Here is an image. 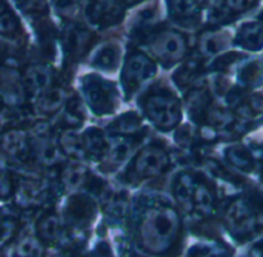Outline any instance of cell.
I'll use <instances>...</instances> for the list:
<instances>
[{
    "label": "cell",
    "mask_w": 263,
    "mask_h": 257,
    "mask_svg": "<svg viewBox=\"0 0 263 257\" xmlns=\"http://www.w3.org/2000/svg\"><path fill=\"white\" fill-rule=\"evenodd\" d=\"M180 231V216L168 202H154L143 210L139 222V239L151 254H166Z\"/></svg>",
    "instance_id": "1"
},
{
    "label": "cell",
    "mask_w": 263,
    "mask_h": 257,
    "mask_svg": "<svg viewBox=\"0 0 263 257\" xmlns=\"http://www.w3.org/2000/svg\"><path fill=\"white\" fill-rule=\"evenodd\" d=\"M230 45V34L222 29L206 31L200 35L199 48L203 56H217Z\"/></svg>",
    "instance_id": "10"
},
{
    "label": "cell",
    "mask_w": 263,
    "mask_h": 257,
    "mask_svg": "<svg viewBox=\"0 0 263 257\" xmlns=\"http://www.w3.org/2000/svg\"><path fill=\"white\" fill-rule=\"evenodd\" d=\"M83 145H85V150L91 151L92 154H99V156L109 150L105 136L100 131H96V130H91V131H88L85 134Z\"/></svg>",
    "instance_id": "18"
},
{
    "label": "cell",
    "mask_w": 263,
    "mask_h": 257,
    "mask_svg": "<svg viewBox=\"0 0 263 257\" xmlns=\"http://www.w3.org/2000/svg\"><path fill=\"white\" fill-rule=\"evenodd\" d=\"M46 257H60V256H59V254H55L54 251H51V253H48V256Z\"/></svg>",
    "instance_id": "37"
},
{
    "label": "cell",
    "mask_w": 263,
    "mask_h": 257,
    "mask_svg": "<svg viewBox=\"0 0 263 257\" xmlns=\"http://www.w3.org/2000/svg\"><path fill=\"white\" fill-rule=\"evenodd\" d=\"M174 196L177 204L186 213L210 216L214 210V194L211 188L194 173L183 171L177 176L174 183Z\"/></svg>",
    "instance_id": "2"
},
{
    "label": "cell",
    "mask_w": 263,
    "mask_h": 257,
    "mask_svg": "<svg viewBox=\"0 0 263 257\" xmlns=\"http://www.w3.org/2000/svg\"><path fill=\"white\" fill-rule=\"evenodd\" d=\"M168 9L173 19L179 22H194L200 15V6L197 0H166Z\"/></svg>",
    "instance_id": "11"
},
{
    "label": "cell",
    "mask_w": 263,
    "mask_h": 257,
    "mask_svg": "<svg viewBox=\"0 0 263 257\" xmlns=\"http://www.w3.org/2000/svg\"><path fill=\"white\" fill-rule=\"evenodd\" d=\"M86 99L99 113H108L116 105L117 93L114 86L102 79H91L86 86Z\"/></svg>",
    "instance_id": "8"
},
{
    "label": "cell",
    "mask_w": 263,
    "mask_h": 257,
    "mask_svg": "<svg viewBox=\"0 0 263 257\" xmlns=\"http://www.w3.org/2000/svg\"><path fill=\"white\" fill-rule=\"evenodd\" d=\"M39 159L46 163V165H52L55 163L59 159H60V150L59 146H55L54 143L51 142H46L40 146V151H39Z\"/></svg>",
    "instance_id": "28"
},
{
    "label": "cell",
    "mask_w": 263,
    "mask_h": 257,
    "mask_svg": "<svg viewBox=\"0 0 263 257\" xmlns=\"http://www.w3.org/2000/svg\"><path fill=\"white\" fill-rule=\"evenodd\" d=\"M143 111L148 119L162 131L176 128L180 122V103L166 89H154L143 100Z\"/></svg>",
    "instance_id": "4"
},
{
    "label": "cell",
    "mask_w": 263,
    "mask_h": 257,
    "mask_svg": "<svg viewBox=\"0 0 263 257\" xmlns=\"http://www.w3.org/2000/svg\"><path fill=\"white\" fill-rule=\"evenodd\" d=\"M149 49L153 51L154 57H157L163 65L170 66L179 60L186 52V40L185 37L173 29L160 31L153 37L149 42Z\"/></svg>",
    "instance_id": "5"
},
{
    "label": "cell",
    "mask_w": 263,
    "mask_h": 257,
    "mask_svg": "<svg viewBox=\"0 0 263 257\" xmlns=\"http://www.w3.org/2000/svg\"><path fill=\"white\" fill-rule=\"evenodd\" d=\"M227 160L239 171L242 173H251L254 171V157L251 151L242 145H231L225 150Z\"/></svg>",
    "instance_id": "12"
},
{
    "label": "cell",
    "mask_w": 263,
    "mask_h": 257,
    "mask_svg": "<svg viewBox=\"0 0 263 257\" xmlns=\"http://www.w3.org/2000/svg\"><path fill=\"white\" fill-rule=\"evenodd\" d=\"M17 2H22V3H25V6H35V2L37 0H17Z\"/></svg>",
    "instance_id": "35"
},
{
    "label": "cell",
    "mask_w": 263,
    "mask_h": 257,
    "mask_svg": "<svg viewBox=\"0 0 263 257\" xmlns=\"http://www.w3.org/2000/svg\"><path fill=\"white\" fill-rule=\"evenodd\" d=\"M170 165V156L162 146H146L134 162V171L142 179L160 176Z\"/></svg>",
    "instance_id": "7"
},
{
    "label": "cell",
    "mask_w": 263,
    "mask_h": 257,
    "mask_svg": "<svg viewBox=\"0 0 263 257\" xmlns=\"http://www.w3.org/2000/svg\"><path fill=\"white\" fill-rule=\"evenodd\" d=\"M5 148L11 154H17L18 151H22L25 148V140L18 133H9L5 139Z\"/></svg>",
    "instance_id": "30"
},
{
    "label": "cell",
    "mask_w": 263,
    "mask_h": 257,
    "mask_svg": "<svg viewBox=\"0 0 263 257\" xmlns=\"http://www.w3.org/2000/svg\"><path fill=\"white\" fill-rule=\"evenodd\" d=\"M40 231L42 234L49 239V241H55L60 237L62 234V225H60V221L54 216H49L46 219H43V222L40 224Z\"/></svg>",
    "instance_id": "25"
},
{
    "label": "cell",
    "mask_w": 263,
    "mask_h": 257,
    "mask_svg": "<svg viewBox=\"0 0 263 257\" xmlns=\"http://www.w3.org/2000/svg\"><path fill=\"white\" fill-rule=\"evenodd\" d=\"M239 80L245 86H260L263 85V63L259 60H251L245 63L239 71Z\"/></svg>",
    "instance_id": "14"
},
{
    "label": "cell",
    "mask_w": 263,
    "mask_h": 257,
    "mask_svg": "<svg viewBox=\"0 0 263 257\" xmlns=\"http://www.w3.org/2000/svg\"><path fill=\"white\" fill-rule=\"evenodd\" d=\"M186 257H228L227 248L216 242H199L188 248Z\"/></svg>",
    "instance_id": "16"
},
{
    "label": "cell",
    "mask_w": 263,
    "mask_h": 257,
    "mask_svg": "<svg viewBox=\"0 0 263 257\" xmlns=\"http://www.w3.org/2000/svg\"><path fill=\"white\" fill-rule=\"evenodd\" d=\"M65 100V91L60 88H49L43 93L42 100H40V108L43 111L52 113L55 109H59L62 106Z\"/></svg>",
    "instance_id": "19"
},
{
    "label": "cell",
    "mask_w": 263,
    "mask_h": 257,
    "mask_svg": "<svg viewBox=\"0 0 263 257\" xmlns=\"http://www.w3.org/2000/svg\"><path fill=\"white\" fill-rule=\"evenodd\" d=\"M60 143H62V148L65 150V153L72 157H82L85 154L83 139L80 136H77L76 133H65L62 136Z\"/></svg>",
    "instance_id": "20"
},
{
    "label": "cell",
    "mask_w": 263,
    "mask_h": 257,
    "mask_svg": "<svg viewBox=\"0 0 263 257\" xmlns=\"http://www.w3.org/2000/svg\"><path fill=\"white\" fill-rule=\"evenodd\" d=\"M186 105H188V111L196 119L200 114H203L205 111H208L210 94L202 88H194V89L190 91V94L186 97Z\"/></svg>",
    "instance_id": "15"
},
{
    "label": "cell",
    "mask_w": 263,
    "mask_h": 257,
    "mask_svg": "<svg viewBox=\"0 0 263 257\" xmlns=\"http://www.w3.org/2000/svg\"><path fill=\"white\" fill-rule=\"evenodd\" d=\"M236 43L248 51H260L263 48V23L262 22H247L243 23L236 37Z\"/></svg>",
    "instance_id": "9"
},
{
    "label": "cell",
    "mask_w": 263,
    "mask_h": 257,
    "mask_svg": "<svg viewBox=\"0 0 263 257\" xmlns=\"http://www.w3.org/2000/svg\"><path fill=\"white\" fill-rule=\"evenodd\" d=\"M89 40V34L83 29H79V28H74V29H69V32L66 34V42H68V46L69 49L72 51H80L86 46Z\"/></svg>",
    "instance_id": "24"
},
{
    "label": "cell",
    "mask_w": 263,
    "mask_h": 257,
    "mask_svg": "<svg viewBox=\"0 0 263 257\" xmlns=\"http://www.w3.org/2000/svg\"><path fill=\"white\" fill-rule=\"evenodd\" d=\"M17 28V20L14 17V14L5 11L2 15H0V34H9V32H14Z\"/></svg>",
    "instance_id": "31"
},
{
    "label": "cell",
    "mask_w": 263,
    "mask_h": 257,
    "mask_svg": "<svg viewBox=\"0 0 263 257\" xmlns=\"http://www.w3.org/2000/svg\"><path fill=\"white\" fill-rule=\"evenodd\" d=\"M0 257H2V256H0Z\"/></svg>",
    "instance_id": "38"
},
{
    "label": "cell",
    "mask_w": 263,
    "mask_h": 257,
    "mask_svg": "<svg viewBox=\"0 0 263 257\" xmlns=\"http://www.w3.org/2000/svg\"><path fill=\"white\" fill-rule=\"evenodd\" d=\"M26 86L32 91V93H40V91H46L51 88V72L45 68V66H34L28 71L26 76Z\"/></svg>",
    "instance_id": "13"
},
{
    "label": "cell",
    "mask_w": 263,
    "mask_h": 257,
    "mask_svg": "<svg viewBox=\"0 0 263 257\" xmlns=\"http://www.w3.org/2000/svg\"><path fill=\"white\" fill-rule=\"evenodd\" d=\"M6 105H8V103H6L5 96H2V94H0V116L6 111Z\"/></svg>",
    "instance_id": "33"
},
{
    "label": "cell",
    "mask_w": 263,
    "mask_h": 257,
    "mask_svg": "<svg viewBox=\"0 0 263 257\" xmlns=\"http://www.w3.org/2000/svg\"><path fill=\"white\" fill-rule=\"evenodd\" d=\"M257 0H223V6L228 12H245L256 5Z\"/></svg>",
    "instance_id": "29"
},
{
    "label": "cell",
    "mask_w": 263,
    "mask_h": 257,
    "mask_svg": "<svg viewBox=\"0 0 263 257\" xmlns=\"http://www.w3.org/2000/svg\"><path fill=\"white\" fill-rule=\"evenodd\" d=\"M5 11H6V9H5V5H3V2H0V15H2Z\"/></svg>",
    "instance_id": "36"
},
{
    "label": "cell",
    "mask_w": 263,
    "mask_h": 257,
    "mask_svg": "<svg viewBox=\"0 0 263 257\" xmlns=\"http://www.w3.org/2000/svg\"><path fill=\"white\" fill-rule=\"evenodd\" d=\"M85 180V170L82 167H69L63 173V183L69 190L79 188Z\"/></svg>",
    "instance_id": "23"
},
{
    "label": "cell",
    "mask_w": 263,
    "mask_h": 257,
    "mask_svg": "<svg viewBox=\"0 0 263 257\" xmlns=\"http://www.w3.org/2000/svg\"><path fill=\"white\" fill-rule=\"evenodd\" d=\"M55 8L63 15H72L77 11V0H55Z\"/></svg>",
    "instance_id": "32"
},
{
    "label": "cell",
    "mask_w": 263,
    "mask_h": 257,
    "mask_svg": "<svg viewBox=\"0 0 263 257\" xmlns=\"http://www.w3.org/2000/svg\"><path fill=\"white\" fill-rule=\"evenodd\" d=\"M154 74H156L154 62L143 52H133L126 59L123 74H122V80H123L126 93L131 94V93L137 91Z\"/></svg>",
    "instance_id": "6"
},
{
    "label": "cell",
    "mask_w": 263,
    "mask_h": 257,
    "mask_svg": "<svg viewBox=\"0 0 263 257\" xmlns=\"http://www.w3.org/2000/svg\"><path fill=\"white\" fill-rule=\"evenodd\" d=\"M120 5H125V6H133V5H137L140 3L142 0H117Z\"/></svg>",
    "instance_id": "34"
},
{
    "label": "cell",
    "mask_w": 263,
    "mask_h": 257,
    "mask_svg": "<svg viewBox=\"0 0 263 257\" xmlns=\"http://www.w3.org/2000/svg\"><path fill=\"white\" fill-rule=\"evenodd\" d=\"M225 227L237 239H248L263 230V211L247 197L233 200L225 211Z\"/></svg>",
    "instance_id": "3"
},
{
    "label": "cell",
    "mask_w": 263,
    "mask_h": 257,
    "mask_svg": "<svg viewBox=\"0 0 263 257\" xmlns=\"http://www.w3.org/2000/svg\"><path fill=\"white\" fill-rule=\"evenodd\" d=\"M140 126H142V120L134 113H129V114L122 116L119 119V122H117V130L120 133H125V134H133V133L139 131Z\"/></svg>",
    "instance_id": "26"
},
{
    "label": "cell",
    "mask_w": 263,
    "mask_h": 257,
    "mask_svg": "<svg viewBox=\"0 0 263 257\" xmlns=\"http://www.w3.org/2000/svg\"><path fill=\"white\" fill-rule=\"evenodd\" d=\"M206 120L210 122V125L214 128H225L228 125L233 123L234 117L231 114V111L223 109V108H214V109H208V117Z\"/></svg>",
    "instance_id": "21"
},
{
    "label": "cell",
    "mask_w": 263,
    "mask_h": 257,
    "mask_svg": "<svg viewBox=\"0 0 263 257\" xmlns=\"http://www.w3.org/2000/svg\"><path fill=\"white\" fill-rule=\"evenodd\" d=\"M109 157L114 163H123L133 153V145L128 140H119L109 150Z\"/></svg>",
    "instance_id": "22"
},
{
    "label": "cell",
    "mask_w": 263,
    "mask_h": 257,
    "mask_svg": "<svg viewBox=\"0 0 263 257\" xmlns=\"http://www.w3.org/2000/svg\"><path fill=\"white\" fill-rule=\"evenodd\" d=\"M119 62V49L112 45L102 46L94 56V65L100 69H114Z\"/></svg>",
    "instance_id": "17"
},
{
    "label": "cell",
    "mask_w": 263,
    "mask_h": 257,
    "mask_svg": "<svg viewBox=\"0 0 263 257\" xmlns=\"http://www.w3.org/2000/svg\"><path fill=\"white\" fill-rule=\"evenodd\" d=\"M17 254L20 257H40L42 256V247L34 237H26L18 244Z\"/></svg>",
    "instance_id": "27"
}]
</instances>
